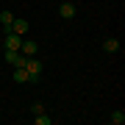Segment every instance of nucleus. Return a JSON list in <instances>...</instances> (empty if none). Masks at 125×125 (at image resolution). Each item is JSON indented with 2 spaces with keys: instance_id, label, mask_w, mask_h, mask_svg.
I'll return each mask as SVG.
<instances>
[{
  "instance_id": "1",
  "label": "nucleus",
  "mask_w": 125,
  "mask_h": 125,
  "mask_svg": "<svg viewBox=\"0 0 125 125\" xmlns=\"http://www.w3.org/2000/svg\"><path fill=\"white\" fill-rule=\"evenodd\" d=\"M42 61L36 56H28V61H25V72H28V81H31V83H36V81H39V75H42Z\"/></svg>"
},
{
  "instance_id": "2",
  "label": "nucleus",
  "mask_w": 125,
  "mask_h": 125,
  "mask_svg": "<svg viewBox=\"0 0 125 125\" xmlns=\"http://www.w3.org/2000/svg\"><path fill=\"white\" fill-rule=\"evenodd\" d=\"M20 45H22V36H20V33H14V31H6L3 47H6V50H20Z\"/></svg>"
},
{
  "instance_id": "3",
  "label": "nucleus",
  "mask_w": 125,
  "mask_h": 125,
  "mask_svg": "<svg viewBox=\"0 0 125 125\" xmlns=\"http://www.w3.org/2000/svg\"><path fill=\"white\" fill-rule=\"evenodd\" d=\"M58 14H61L64 20H72V17H75V3H70V0H64V3L58 6Z\"/></svg>"
},
{
  "instance_id": "4",
  "label": "nucleus",
  "mask_w": 125,
  "mask_h": 125,
  "mask_svg": "<svg viewBox=\"0 0 125 125\" xmlns=\"http://www.w3.org/2000/svg\"><path fill=\"white\" fill-rule=\"evenodd\" d=\"M36 50H39V45H36L33 39H22V45H20V53H25V56H36Z\"/></svg>"
},
{
  "instance_id": "5",
  "label": "nucleus",
  "mask_w": 125,
  "mask_h": 125,
  "mask_svg": "<svg viewBox=\"0 0 125 125\" xmlns=\"http://www.w3.org/2000/svg\"><path fill=\"white\" fill-rule=\"evenodd\" d=\"M28 28H31V25H28V20H17V17H14V22H11L9 31H14V33L22 36V33H28Z\"/></svg>"
},
{
  "instance_id": "6",
  "label": "nucleus",
  "mask_w": 125,
  "mask_h": 125,
  "mask_svg": "<svg viewBox=\"0 0 125 125\" xmlns=\"http://www.w3.org/2000/svg\"><path fill=\"white\" fill-rule=\"evenodd\" d=\"M103 50H106V53H117V50H120V39H117V36H108V39L103 42Z\"/></svg>"
},
{
  "instance_id": "7",
  "label": "nucleus",
  "mask_w": 125,
  "mask_h": 125,
  "mask_svg": "<svg viewBox=\"0 0 125 125\" xmlns=\"http://www.w3.org/2000/svg\"><path fill=\"white\" fill-rule=\"evenodd\" d=\"M14 83H28V72H25V67H14Z\"/></svg>"
},
{
  "instance_id": "8",
  "label": "nucleus",
  "mask_w": 125,
  "mask_h": 125,
  "mask_svg": "<svg viewBox=\"0 0 125 125\" xmlns=\"http://www.w3.org/2000/svg\"><path fill=\"white\" fill-rule=\"evenodd\" d=\"M108 122H111V125H122V122H125V111H122V108H117V111H111V117H108Z\"/></svg>"
},
{
  "instance_id": "9",
  "label": "nucleus",
  "mask_w": 125,
  "mask_h": 125,
  "mask_svg": "<svg viewBox=\"0 0 125 125\" xmlns=\"http://www.w3.org/2000/svg\"><path fill=\"white\" fill-rule=\"evenodd\" d=\"M33 122H36V125H53V117H47L45 111H42V114L33 117Z\"/></svg>"
},
{
  "instance_id": "10",
  "label": "nucleus",
  "mask_w": 125,
  "mask_h": 125,
  "mask_svg": "<svg viewBox=\"0 0 125 125\" xmlns=\"http://www.w3.org/2000/svg\"><path fill=\"white\" fill-rule=\"evenodd\" d=\"M0 22H3V25H6V31H9L11 22H14V14H11V11H3V14H0Z\"/></svg>"
},
{
  "instance_id": "11",
  "label": "nucleus",
  "mask_w": 125,
  "mask_h": 125,
  "mask_svg": "<svg viewBox=\"0 0 125 125\" xmlns=\"http://www.w3.org/2000/svg\"><path fill=\"white\" fill-rule=\"evenodd\" d=\"M17 56H20V50H6V61L14 67V61H17Z\"/></svg>"
},
{
  "instance_id": "12",
  "label": "nucleus",
  "mask_w": 125,
  "mask_h": 125,
  "mask_svg": "<svg viewBox=\"0 0 125 125\" xmlns=\"http://www.w3.org/2000/svg\"><path fill=\"white\" fill-rule=\"evenodd\" d=\"M42 111H45V106H42V103H33V106H31V114H33V117L42 114Z\"/></svg>"
}]
</instances>
